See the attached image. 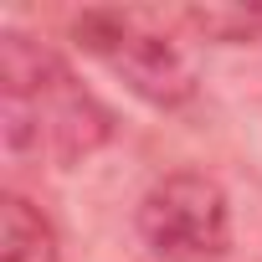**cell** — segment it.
Returning a JSON list of instances; mask_svg holds the SVG:
<instances>
[{
    "label": "cell",
    "mask_w": 262,
    "mask_h": 262,
    "mask_svg": "<svg viewBox=\"0 0 262 262\" xmlns=\"http://www.w3.org/2000/svg\"><path fill=\"white\" fill-rule=\"evenodd\" d=\"M139 236L155 262H221L231 242V211L216 180L175 170L139 201Z\"/></svg>",
    "instance_id": "obj_3"
},
{
    "label": "cell",
    "mask_w": 262,
    "mask_h": 262,
    "mask_svg": "<svg viewBox=\"0 0 262 262\" xmlns=\"http://www.w3.org/2000/svg\"><path fill=\"white\" fill-rule=\"evenodd\" d=\"M72 36L88 57H98L134 98L149 108H180L195 93V67L175 47L170 26L155 11L134 6H93L72 21Z\"/></svg>",
    "instance_id": "obj_2"
},
{
    "label": "cell",
    "mask_w": 262,
    "mask_h": 262,
    "mask_svg": "<svg viewBox=\"0 0 262 262\" xmlns=\"http://www.w3.org/2000/svg\"><path fill=\"white\" fill-rule=\"evenodd\" d=\"M0 139L11 165L72 170L113 139V113L77 82V72L26 31L0 36Z\"/></svg>",
    "instance_id": "obj_1"
},
{
    "label": "cell",
    "mask_w": 262,
    "mask_h": 262,
    "mask_svg": "<svg viewBox=\"0 0 262 262\" xmlns=\"http://www.w3.org/2000/svg\"><path fill=\"white\" fill-rule=\"evenodd\" d=\"M180 21L216 47H242L262 36V6H185Z\"/></svg>",
    "instance_id": "obj_5"
},
{
    "label": "cell",
    "mask_w": 262,
    "mask_h": 262,
    "mask_svg": "<svg viewBox=\"0 0 262 262\" xmlns=\"http://www.w3.org/2000/svg\"><path fill=\"white\" fill-rule=\"evenodd\" d=\"M0 262H62L52 221L26 195L0 201Z\"/></svg>",
    "instance_id": "obj_4"
}]
</instances>
